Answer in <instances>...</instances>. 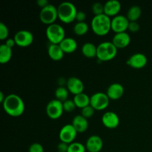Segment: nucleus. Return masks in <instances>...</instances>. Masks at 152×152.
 Wrapping results in <instances>:
<instances>
[{
	"label": "nucleus",
	"mask_w": 152,
	"mask_h": 152,
	"mask_svg": "<svg viewBox=\"0 0 152 152\" xmlns=\"http://www.w3.org/2000/svg\"><path fill=\"white\" fill-rule=\"evenodd\" d=\"M2 106L6 114L13 117L22 115L25 108L23 99L15 94H10L6 96Z\"/></svg>",
	"instance_id": "1"
},
{
	"label": "nucleus",
	"mask_w": 152,
	"mask_h": 152,
	"mask_svg": "<svg viewBox=\"0 0 152 152\" xmlns=\"http://www.w3.org/2000/svg\"><path fill=\"white\" fill-rule=\"evenodd\" d=\"M91 30L97 36H105L111 30V19L105 13L94 16L91 22Z\"/></svg>",
	"instance_id": "2"
},
{
	"label": "nucleus",
	"mask_w": 152,
	"mask_h": 152,
	"mask_svg": "<svg viewBox=\"0 0 152 152\" xmlns=\"http://www.w3.org/2000/svg\"><path fill=\"white\" fill-rule=\"evenodd\" d=\"M58 18L61 22L69 24L76 20L77 9L73 3L70 1H63L57 7Z\"/></svg>",
	"instance_id": "3"
},
{
	"label": "nucleus",
	"mask_w": 152,
	"mask_h": 152,
	"mask_svg": "<svg viewBox=\"0 0 152 152\" xmlns=\"http://www.w3.org/2000/svg\"><path fill=\"white\" fill-rule=\"evenodd\" d=\"M117 50L112 42H103L97 45L96 58L100 62L111 61L117 56Z\"/></svg>",
	"instance_id": "4"
},
{
	"label": "nucleus",
	"mask_w": 152,
	"mask_h": 152,
	"mask_svg": "<svg viewBox=\"0 0 152 152\" xmlns=\"http://www.w3.org/2000/svg\"><path fill=\"white\" fill-rule=\"evenodd\" d=\"M46 37L50 44L59 45L65 38V31L59 24L53 23L48 25L45 31Z\"/></svg>",
	"instance_id": "5"
},
{
	"label": "nucleus",
	"mask_w": 152,
	"mask_h": 152,
	"mask_svg": "<svg viewBox=\"0 0 152 152\" xmlns=\"http://www.w3.org/2000/svg\"><path fill=\"white\" fill-rule=\"evenodd\" d=\"M58 18L57 7L53 4H49L46 7L41 8L39 13V19L43 24L47 25H52Z\"/></svg>",
	"instance_id": "6"
},
{
	"label": "nucleus",
	"mask_w": 152,
	"mask_h": 152,
	"mask_svg": "<svg viewBox=\"0 0 152 152\" xmlns=\"http://www.w3.org/2000/svg\"><path fill=\"white\" fill-rule=\"evenodd\" d=\"M90 105L94 108L95 111H102L107 108L110 102V99L103 92H96L90 96Z\"/></svg>",
	"instance_id": "7"
},
{
	"label": "nucleus",
	"mask_w": 152,
	"mask_h": 152,
	"mask_svg": "<svg viewBox=\"0 0 152 152\" xmlns=\"http://www.w3.org/2000/svg\"><path fill=\"white\" fill-rule=\"evenodd\" d=\"M63 112V104L56 99L50 100L46 106V114L49 118L52 120L59 119L62 117Z\"/></svg>",
	"instance_id": "8"
},
{
	"label": "nucleus",
	"mask_w": 152,
	"mask_h": 152,
	"mask_svg": "<svg viewBox=\"0 0 152 152\" xmlns=\"http://www.w3.org/2000/svg\"><path fill=\"white\" fill-rule=\"evenodd\" d=\"M13 39L16 45L26 48L31 45L34 42V35L28 30H20L15 34Z\"/></svg>",
	"instance_id": "9"
},
{
	"label": "nucleus",
	"mask_w": 152,
	"mask_h": 152,
	"mask_svg": "<svg viewBox=\"0 0 152 152\" xmlns=\"http://www.w3.org/2000/svg\"><path fill=\"white\" fill-rule=\"evenodd\" d=\"M77 135V132L75 130L72 124H66L59 131V137L61 142L71 144L74 142Z\"/></svg>",
	"instance_id": "10"
},
{
	"label": "nucleus",
	"mask_w": 152,
	"mask_h": 152,
	"mask_svg": "<svg viewBox=\"0 0 152 152\" xmlns=\"http://www.w3.org/2000/svg\"><path fill=\"white\" fill-rule=\"evenodd\" d=\"M129 20L127 16L123 15H117L111 19V30L115 34L126 32L129 25Z\"/></svg>",
	"instance_id": "11"
},
{
	"label": "nucleus",
	"mask_w": 152,
	"mask_h": 152,
	"mask_svg": "<svg viewBox=\"0 0 152 152\" xmlns=\"http://www.w3.org/2000/svg\"><path fill=\"white\" fill-rule=\"evenodd\" d=\"M148 62V59L144 53H135L128 59L127 65L135 69H140L144 68Z\"/></svg>",
	"instance_id": "12"
},
{
	"label": "nucleus",
	"mask_w": 152,
	"mask_h": 152,
	"mask_svg": "<svg viewBox=\"0 0 152 152\" xmlns=\"http://www.w3.org/2000/svg\"><path fill=\"white\" fill-rule=\"evenodd\" d=\"M66 88L70 93L75 96V95L83 93L84 84H83V81L78 77H71L67 80Z\"/></svg>",
	"instance_id": "13"
},
{
	"label": "nucleus",
	"mask_w": 152,
	"mask_h": 152,
	"mask_svg": "<svg viewBox=\"0 0 152 152\" xmlns=\"http://www.w3.org/2000/svg\"><path fill=\"white\" fill-rule=\"evenodd\" d=\"M102 123L108 129H116L120 125V117L114 111H107L102 115Z\"/></svg>",
	"instance_id": "14"
},
{
	"label": "nucleus",
	"mask_w": 152,
	"mask_h": 152,
	"mask_svg": "<svg viewBox=\"0 0 152 152\" xmlns=\"http://www.w3.org/2000/svg\"><path fill=\"white\" fill-rule=\"evenodd\" d=\"M103 147V141L98 135H91L86 142V148L88 152H100Z\"/></svg>",
	"instance_id": "15"
},
{
	"label": "nucleus",
	"mask_w": 152,
	"mask_h": 152,
	"mask_svg": "<svg viewBox=\"0 0 152 152\" xmlns=\"http://www.w3.org/2000/svg\"><path fill=\"white\" fill-rule=\"evenodd\" d=\"M113 44L116 46L117 49H123L129 46L131 42V37L127 32L118 33L115 34L113 37Z\"/></svg>",
	"instance_id": "16"
},
{
	"label": "nucleus",
	"mask_w": 152,
	"mask_h": 152,
	"mask_svg": "<svg viewBox=\"0 0 152 152\" xmlns=\"http://www.w3.org/2000/svg\"><path fill=\"white\" fill-rule=\"evenodd\" d=\"M121 7V4L118 0H109L104 4V13L109 17H114L119 15Z\"/></svg>",
	"instance_id": "17"
},
{
	"label": "nucleus",
	"mask_w": 152,
	"mask_h": 152,
	"mask_svg": "<svg viewBox=\"0 0 152 152\" xmlns=\"http://www.w3.org/2000/svg\"><path fill=\"white\" fill-rule=\"evenodd\" d=\"M124 88L120 83H114L110 85L107 89L106 94L110 99L117 100L120 99L124 94Z\"/></svg>",
	"instance_id": "18"
},
{
	"label": "nucleus",
	"mask_w": 152,
	"mask_h": 152,
	"mask_svg": "<svg viewBox=\"0 0 152 152\" xmlns=\"http://www.w3.org/2000/svg\"><path fill=\"white\" fill-rule=\"evenodd\" d=\"M72 126L77 131V133H84L88 128V119L85 118L81 114L77 115L74 117L72 120Z\"/></svg>",
	"instance_id": "19"
},
{
	"label": "nucleus",
	"mask_w": 152,
	"mask_h": 152,
	"mask_svg": "<svg viewBox=\"0 0 152 152\" xmlns=\"http://www.w3.org/2000/svg\"><path fill=\"white\" fill-rule=\"evenodd\" d=\"M48 53L49 57L53 61H60L65 54L59 45L50 44V43L48 48Z\"/></svg>",
	"instance_id": "20"
},
{
	"label": "nucleus",
	"mask_w": 152,
	"mask_h": 152,
	"mask_svg": "<svg viewBox=\"0 0 152 152\" xmlns=\"http://www.w3.org/2000/svg\"><path fill=\"white\" fill-rule=\"evenodd\" d=\"M61 48L64 51L65 53H74L77 48V41L74 39V38L71 37H65L61 43L59 44Z\"/></svg>",
	"instance_id": "21"
},
{
	"label": "nucleus",
	"mask_w": 152,
	"mask_h": 152,
	"mask_svg": "<svg viewBox=\"0 0 152 152\" xmlns=\"http://www.w3.org/2000/svg\"><path fill=\"white\" fill-rule=\"evenodd\" d=\"M82 53L87 58L96 57V52H97V46L95 45L92 42H86L81 48Z\"/></svg>",
	"instance_id": "22"
},
{
	"label": "nucleus",
	"mask_w": 152,
	"mask_h": 152,
	"mask_svg": "<svg viewBox=\"0 0 152 152\" xmlns=\"http://www.w3.org/2000/svg\"><path fill=\"white\" fill-rule=\"evenodd\" d=\"M73 100L74 101V102L76 104V106L77 108L83 109V108L90 105L91 98L86 94L81 93L80 94L75 95Z\"/></svg>",
	"instance_id": "23"
},
{
	"label": "nucleus",
	"mask_w": 152,
	"mask_h": 152,
	"mask_svg": "<svg viewBox=\"0 0 152 152\" xmlns=\"http://www.w3.org/2000/svg\"><path fill=\"white\" fill-rule=\"evenodd\" d=\"M12 48H9L5 44H1L0 45V62L1 64L7 63L11 59Z\"/></svg>",
	"instance_id": "24"
},
{
	"label": "nucleus",
	"mask_w": 152,
	"mask_h": 152,
	"mask_svg": "<svg viewBox=\"0 0 152 152\" xmlns=\"http://www.w3.org/2000/svg\"><path fill=\"white\" fill-rule=\"evenodd\" d=\"M142 14V10L138 5H133L129 9L127 18L129 22H137Z\"/></svg>",
	"instance_id": "25"
},
{
	"label": "nucleus",
	"mask_w": 152,
	"mask_h": 152,
	"mask_svg": "<svg viewBox=\"0 0 152 152\" xmlns=\"http://www.w3.org/2000/svg\"><path fill=\"white\" fill-rule=\"evenodd\" d=\"M68 94H69V91H68V88L66 87H60V86H59L55 91L56 99L62 102H64L67 99H68Z\"/></svg>",
	"instance_id": "26"
},
{
	"label": "nucleus",
	"mask_w": 152,
	"mask_h": 152,
	"mask_svg": "<svg viewBox=\"0 0 152 152\" xmlns=\"http://www.w3.org/2000/svg\"><path fill=\"white\" fill-rule=\"evenodd\" d=\"M88 31V25L86 22H77L74 26V32L77 36H83Z\"/></svg>",
	"instance_id": "27"
},
{
	"label": "nucleus",
	"mask_w": 152,
	"mask_h": 152,
	"mask_svg": "<svg viewBox=\"0 0 152 152\" xmlns=\"http://www.w3.org/2000/svg\"><path fill=\"white\" fill-rule=\"evenodd\" d=\"M86 145L80 142H74L69 144L68 149L67 152H86Z\"/></svg>",
	"instance_id": "28"
},
{
	"label": "nucleus",
	"mask_w": 152,
	"mask_h": 152,
	"mask_svg": "<svg viewBox=\"0 0 152 152\" xmlns=\"http://www.w3.org/2000/svg\"><path fill=\"white\" fill-rule=\"evenodd\" d=\"M62 104H63L64 111H65V112H72L77 108L75 102H74V101L73 99H67L66 101L62 102Z\"/></svg>",
	"instance_id": "29"
},
{
	"label": "nucleus",
	"mask_w": 152,
	"mask_h": 152,
	"mask_svg": "<svg viewBox=\"0 0 152 152\" xmlns=\"http://www.w3.org/2000/svg\"><path fill=\"white\" fill-rule=\"evenodd\" d=\"M91 10L94 16L103 14L104 13V4L100 2H95L92 4Z\"/></svg>",
	"instance_id": "30"
},
{
	"label": "nucleus",
	"mask_w": 152,
	"mask_h": 152,
	"mask_svg": "<svg viewBox=\"0 0 152 152\" xmlns=\"http://www.w3.org/2000/svg\"><path fill=\"white\" fill-rule=\"evenodd\" d=\"M95 110L91 105L85 107L83 109H81V115L83 116L85 118L89 119L94 114Z\"/></svg>",
	"instance_id": "31"
},
{
	"label": "nucleus",
	"mask_w": 152,
	"mask_h": 152,
	"mask_svg": "<svg viewBox=\"0 0 152 152\" xmlns=\"http://www.w3.org/2000/svg\"><path fill=\"white\" fill-rule=\"evenodd\" d=\"M9 35V30L7 25L3 22L0 23V39L4 40L7 39Z\"/></svg>",
	"instance_id": "32"
},
{
	"label": "nucleus",
	"mask_w": 152,
	"mask_h": 152,
	"mask_svg": "<svg viewBox=\"0 0 152 152\" xmlns=\"http://www.w3.org/2000/svg\"><path fill=\"white\" fill-rule=\"evenodd\" d=\"M28 152H44V148L39 142H34L29 146Z\"/></svg>",
	"instance_id": "33"
},
{
	"label": "nucleus",
	"mask_w": 152,
	"mask_h": 152,
	"mask_svg": "<svg viewBox=\"0 0 152 152\" xmlns=\"http://www.w3.org/2000/svg\"><path fill=\"white\" fill-rule=\"evenodd\" d=\"M128 30L132 33L137 32L140 30V25L137 23V22H130Z\"/></svg>",
	"instance_id": "34"
},
{
	"label": "nucleus",
	"mask_w": 152,
	"mask_h": 152,
	"mask_svg": "<svg viewBox=\"0 0 152 152\" xmlns=\"http://www.w3.org/2000/svg\"><path fill=\"white\" fill-rule=\"evenodd\" d=\"M86 19V13L82 10H78L76 16V20L77 22H83Z\"/></svg>",
	"instance_id": "35"
},
{
	"label": "nucleus",
	"mask_w": 152,
	"mask_h": 152,
	"mask_svg": "<svg viewBox=\"0 0 152 152\" xmlns=\"http://www.w3.org/2000/svg\"><path fill=\"white\" fill-rule=\"evenodd\" d=\"M68 146H69V144L65 143V142H60L57 145V150L59 152H67L68 149Z\"/></svg>",
	"instance_id": "36"
},
{
	"label": "nucleus",
	"mask_w": 152,
	"mask_h": 152,
	"mask_svg": "<svg viewBox=\"0 0 152 152\" xmlns=\"http://www.w3.org/2000/svg\"><path fill=\"white\" fill-rule=\"evenodd\" d=\"M4 44L7 46H8L9 48H12L16 45V42H15L14 39H7Z\"/></svg>",
	"instance_id": "37"
},
{
	"label": "nucleus",
	"mask_w": 152,
	"mask_h": 152,
	"mask_svg": "<svg viewBox=\"0 0 152 152\" xmlns=\"http://www.w3.org/2000/svg\"><path fill=\"white\" fill-rule=\"evenodd\" d=\"M37 4H38L41 8H43V7H46L48 4H49V3L47 0H38V1H37Z\"/></svg>",
	"instance_id": "38"
},
{
	"label": "nucleus",
	"mask_w": 152,
	"mask_h": 152,
	"mask_svg": "<svg viewBox=\"0 0 152 152\" xmlns=\"http://www.w3.org/2000/svg\"><path fill=\"white\" fill-rule=\"evenodd\" d=\"M5 98H6V96H4V93H3V92H0V102H1V104L4 102Z\"/></svg>",
	"instance_id": "39"
},
{
	"label": "nucleus",
	"mask_w": 152,
	"mask_h": 152,
	"mask_svg": "<svg viewBox=\"0 0 152 152\" xmlns=\"http://www.w3.org/2000/svg\"><path fill=\"white\" fill-rule=\"evenodd\" d=\"M57 152H59V151H57Z\"/></svg>",
	"instance_id": "40"
}]
</instances>
